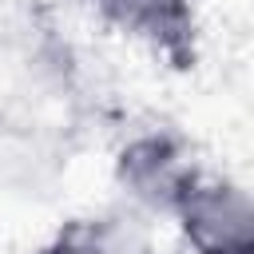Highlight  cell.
<instances>
[{"label":"cell","mask_w":254,"mask_h":254,"mask_svg":"<svg viewBox=\"0 0 254 254\" xmlns=\"http://www.w3.org/2000/svg\"><path fill=\"white\" fill-rule=\"evenodd\" d=\"M36 254H131V242H123L115 218H75L56 230Z\"/></svg>","instance_id":"4"},{"label":"cell","mask_w":254,"mask_h":254,"mask_svg":"<svg viewBox=\"0 0 254 254\" xmlns=\"http://www.w3.org/2000/svg\"><path fill=\"white\" fill-rule=\"evenodd\" d=\"M202 167L190 159L187 143L171 131H143L131 135L115 151V187L135 214H171L179 194Z\"/></svg>","instance_id":"2"},{"label":"cell","mask_w":254,"mask_h":254,"mask_svg":"<svg viewBox=\"0 0 254 254\" xmlns=\"http://www.w3.org/2000/svg\"><path fill=\"white\" fill-rule=\"evenodd\" d=\"M95 20L147 52L163 56L171 67L194 64V8L190 0H83Z\"/></svg>","instance_id":"3"},{"label":"cell","mask_w":254,"mask_h":254,"mask_svg":"<svg viewBox=\"0 0 254 254\" xmlns=\"http://www.w3.org/2000/svg\"><path fill=\"white\" fill-rule=\"evenodd\" d=\"M167 218L190 254H254V202L230 175L198 171Z\"/></svg>","instance_id":"1"}]
</instances>
